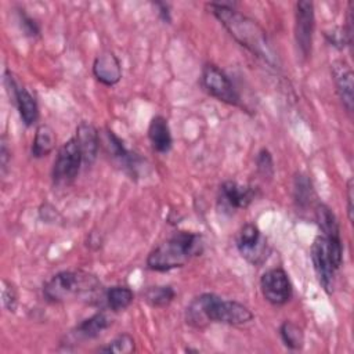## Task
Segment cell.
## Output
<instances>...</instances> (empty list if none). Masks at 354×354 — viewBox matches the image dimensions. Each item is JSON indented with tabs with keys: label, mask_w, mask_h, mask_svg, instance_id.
<instances>
[{
	"label": "cell",
	"mask_w": 354,
	"mask_h": 354,
	"mask_svg": "<svg viewBox=\"0 0 354 354\" xmlns=\"http://www.w3.org/2000/svg\"><path fill=\"white\" fill-rule=\"evenodd\" d=\"M207 6L210 12L242 47L268 65L278 66V57L271 46L267 32L254 19L243 15L227 3L213 1Z\"/></svg>",
	"instance_id": "cell-1"
},
{
	"label": "cell",
	"mask_w": 354,
	"mask_h": 354,
	"mask_svg": "<svg viewBox=\"0 0 354 354\" xmlns=\"http://www.w3.org/2000/svg\"><path fill=\"white\" fill-rule=\"evenodd\" d=\"M44 297L51 303L86 301L95 303L104 295L100 279L87 271H61L43 286Z\"/></svg>",
	"instance_id": "cell-2"
},
{
	"label": "cell",
	"mask_w": 354,
	"mask_h": 354,
	"mask_svg": "<svg viewBox=\"0 0 354 354\" xmlns=\"http://www.w3.org/2000/svg\"><path fill=\"white\" fill-rule=\"evenodd\" d=\"M202 250L203 241L199 234L178 231L148 254L147 266L153 271H169L185 266Z\"/></svg>",
	"instance_id": "cell-3"
},
{
	"label": "cell",
	"mask_w": 354,
	"mask_h": 354,
	"mask_svg": "<svg viewBox=\"0 0 354 354\" xmlns=\"http://www.w3.org/2000/svg\"><path fill=\"white\" fill-rule=\"evenodd\" d=\"M83 163L82 152L75 137L69 138L58 149L53 166V184L59 188L71 185L79 174L80 165Z\"/></svg>",
	"instance_id": "cell-4"
},
{
	"label": "cell",
	"mask_w": 354,
	"mask_h": 354,
	"mask_svg": "<svg viewBox=\"0 0 354 354\" xmlns=\"http://www.w3.org/2000/svg\"><path fill=\"white\" fill-rule=\"evenodd\" d=\"M236 248L241 256L253 266H261L268 254L270 245L267 238L261 234L257 225L245 224L236 236Z\"/></svg>",
	"instance_id": "cell-5"
},
{
	"label": "cell",
	"mask_w": 354,
	"mask_h": 354,
	"mask_svg": "<svg viewBox=\"0 0 354 354\" xmlns=\"http://www.w3.org/2000/svg\"><path fill=\"white\" fill-rule=\"evenodd\" d=\"M202 84L206 88V91L217 98L218 101H223L230 105H239L241 97L238 91L235 90L232 82L230 77L216 65L206 64L202 71Z\"/></svg>",
	"instance_id": "cell-6"
},
{
	"label": "cell",
	"mask_w": 354,
	"mask_h": 354,
	"mask_svg": "<svg viewBox=\"0 0 354 354\" xmlns=\"http://www.w3.org/2000/svg\"><path fill=\"white\" fill-rule=\"evenodd\" d=\"M315 18L314 4L311 1H297L295 11V40L303 58H308L313 47Z\"/></svg>",
	"instance_id": "cell-7"
},
{
	"label": "cell",
	"mask_w": 354,
	"mask_h": 354,
	"mask_svg": "<svg viewBox=\"0 0 354 354\" xmlns=\"http://www.w3.org/2000/svg\"><path fill=\"white\" fill-rule=\"evenodd\" d=\"M263 297L272 306L285 304L292 296V285L282 268H271L260 278Z\"/></svg>",
	"instance_id": "cell-8"
},
{
	"label": "cell",
	"mask_w": 354,
	"mask_h": 354,
	"mask_svg": "<svg viewBox=\"0 0 354 354\" xmlns=\"http://www.w3.org/2000/svg\"><path fill=\"white\" fill-rule=\"evenodd\" d=\"M311 259L321 286L325 289V292L330 293L333 290L335 272L337 268L329 256L328 242L324 235H319L314 239L311 245Z\"/></svg>",
	"instance_id": "cell-9"
},
{
	"label": "cell",
	"mask_w": 354,
	"mask_h": 354,
	"mask_svg": "<svg viewBox=\"0 0 354 354\" xmlns=\"http://www.w3.org/2000/svg\"><path fill=\"white\" fill-rule=\"evenodd\" d=\"M252 319V311L242 303L235 300H224L220 296L216 297L212 307V322L242 325Z\"/></svg>",
	"instance_id": "cell-10"
},
{
	"label": "cell",
	"mask_w": 354,
	"mask_h": 354,
	"mask_svg": "<svg viewBox=\"0 0 354 354\" xmlns=\"http://www.w3.org/2000/svg\"><path fill=\"white\" fill-rule=\"evenodd\" d=\"M330 72L342 104L347 112H351L354 102V75L350 65L346 61L337 59L330 64Z\"/></svg>",
	"instance_id": "cell-11"
},
{
	"label": "cell",
	"mask_w": 354,
	"mask_h": 354,
	"mask_svg": "<svg viewBox=\"0 0 354 354\" xmlns=\"http://www.w3.org/2000/svg\"><path fill=\"white\" fill-rule=\"evenodd\" d=\"M93 75L105 86L116 84L122 79V65L119 58L112 51H102L93 62Z\"/></svg>",
	"instance_id": "cell-12"
},
{
	"label": "cell",
	"mask_w": 354,
	"mask_h": 354,
	"mask_svg": "<svg viewBox=\"0 0 354 354\" xmlns=\"http://www.w3.org/2000/svg\"><path fill=\"white\" fill-rule=\"evenodd\" d=\"M217 295L203 293L196 296L185 310V321L192 328L201 329L212 322V306Z\"/></svg>",
	"instance_id": "cell-13"
},
{
	"label": "cell",
	"mask_w": 354,
	"mask_h": 354,
	"mask_svg": "<svg viewBox=\"0 0 354 354\" xmlns=\"http://www.w3.org/2000/svg\"><path fill=\"white\" fill-rule=\"evenodd\" d=\"M111 324H112L111 315L105 311H100V313H95L94 315L86 318L75 329H72L69 333V337L73 342L95 339L105 329H108L111 326Z\"/></svg>",
	"instance_id": "cell-14"
},
{
	"label": "cell",
	"mask_w": 354,
	"mask_h": 354,
	"mask_svg": "<svg viewBox=\"0 0 354 354\" xmlns=\"http://www.w3.org/2000/svg\"><path fill=\"white\" fill-rule=\"evenodd\" d=\"M75 138L82 152L83 163L91 165L98 153L100 148V133L98 130L88 122H82L76 127Z\"/></svg>",
	"instance_id": "cell-15"
},
{
	"label": "cell",
	"mask_w": 354,
	"mask_h": 354,
	"mask_svg": "<svg viewBox=\"0 0 354 354\" xmlns=\"http://www.w3.org/2000/svg\"><path fill=\"white\" fill-rule=\"evenodd\" d=\"M221 199L234 209H245L256 198V188L241 185L235 181H225L220 187Z\"/></svg>",
	"instance_id": "cell-16"
},
{
	"label": "cell",
	"mask_w": 354,
	"mask_h": 354,
	"mask_svg": "<svg viewBox=\"0 0 354 354\" xmlns=\"http://www.w3.org/2000/svg\"><path fill=\"white\" fill-rule=\"evenodd\" d=\"M148 138L151 141L152 148L156 152L166 153L170 151L173 140H171V133H170V127L166 118L158 115L151 119L149 127H148Z\"/></svg>",
	"instance_id": "cell-17"
},
{
	"label": "cell",
	"mask_w": 354,
	"mask_h": 354,
	"mask_svg": "<svg viewBox=\"0 0 354 354\" xmlns=\"http://www.w3.org/2000/svg\"><path fill=\"white\" fill-rule=\"evenodd\" d=\"M12 102L18 108L19 116L26 126H32L37 120L39 118L37 102L35 97L25 87L18 86Z\"/></svg>",
	"instance_id": "cell-18"
},
{
	"label": "cell",
	"mask_w": 354,
	"mask_h": 354,
	"mask_svg": "<svg viewBox=\"0 0 354 354\" xmlns=\"http://www.w3.org/2000/svg\"><path fill=\"white\" fill-rule=\"evenodd\" d=\"M55 148V133L48 124H40L36 129L33 144H32V156L44 158L53 152Z\"/></svg>",
	"instance_id": "cell-19"
},
{
	"label": "cell",
	"mask_w": 354,
	"mask_h": 354,
	"mask_svg": "<svg viewBox=\"0 0 354 354\" xmlns=\"http://www.w3.org/2000/svg\"><path fill=\"white\" fill-rule=\"evenodd\" d=\"M315 220L326 239H340L339 223L330 207L324 203H318L315 207Z\"/></svg>",
	"instance_id": "cell-20"
},
{
	"label": "cell",
	"mask_w": 354,
	"mask_h": 354,
	"mask_svg": "<svg viewBox=\"0 0 354 354\" xmlns=\"http://www.w3.org/2000/svg\"><path fill=\"white\" fill-rule=\"evenodd\" d=\"M134 299V295L127 286H112L105 292V300L108 307L118 313L126 310Z\"/></svg>",
	"instance_id": "cell-21"
},
{
	"label": "cell",
	"mask_w": 354,
	"mask_h": 354,
	"mask_svg": "<svg viewBox=\"0 0 354 354\" xmlns=\"http://www.w3.org/2000/svg\"><path fill=\"white\" fill-rule=\"evenodd\" d=\"M176 297V292L170 285L151 286L144 292V299L152 307H166Z\"/></svg>",
	"instance_id": "cell-22"
},
{
	"label": "cell",
	"mask_w": 354,
	"mask_h": 354,
	"mask_svg": "<svg viewBox=\"0 0 354 354\" xmlns=\"http://www.w3.org/2000/svg\"><path fill=\"white\" fill-rule=\"evenodd\" d=\"M279 335L283 344L290 350H300L304 344V333L301 328L292 321H285L279 326Z\"/></svg>",
	"instance_id": "cell-23"
},
{
	"label": "cell",
	"mask_w": 354,
	"mask_h": 354,
	"mask_svg": "<svg viewBox=\"0 0 354 354\" xmlns=\"http://www.w3.org/2000/svg\"><path fill=\"white\" fill-rule=\"evenodd\" d=\"M136 350V342L129 333H122L108 342L105 346L97 348L98 353H112V354H129Z\"/></svg>",
	"instance_id": "cell-24"
},
{
	"label": "cell",
	"mask_w": 354,
	"mask_h": 354,
	"mask_svg": "<svg viewBox=\"0 0 354 354\" xmlns=\"http://www.w3.org/2000/svg\"><path fill=\"white\" fill-rule=\"evenodd\" d=\"M293 195H295V201L297 202L299 206L304 207L310 203V201L313 198V185L307 176H304L301 173H297L295 176Z\"/></svg>",
	"instance_id": "cell-25"
},
{
	"label": "cell",
	"mask_w": 354,
	"mask_h": 354,
	"mask_svg": "<svg viewBox=\"0 0 354 354\" xmlns=\"http://www.w3.org/2000/svg\"><path fill=\"white\" fill-rule=\"evenodd\" d=\"M1 301H3V307L7 311L14 313L17 310L18 292H17V288L14 286V283H11L7 279L1 281Z\"/></svg>",
	"instance_id": "cell-26"
},
{
	"label": "cell",
	"mask_w": 354,
	"mask_h": 354,
	"mask_svg": "<svg viewBox=\"0 0 354 354\" xmlns=\"http://www.w3.org/2000/svg\"><path fill=\"white\" fill-rule=\"evenodd\" d=\"M256 165H257V171L259 174L266 180V178H271L274 176V160L272 156L270 153L268 149H261L257 153V159H256Z\"/></svg>",
	"instance_id": "cell-27"
},
{
	"label": "cell",
	"mask_w": 354,
	"mask_h": 354,
	"mask_svg": "<svg viewBox=\"0 0 354 354\" xmlns=\"http://www.w3.org/2000/svg\"><path fill=\"white\" fill-rule=\"evenodd\" d=\"M19 21H21V28L22 30L25 32L26 36H30V37H35L39 35L40 29L37 26V24L35 22V19H32L30 17H28L25 12L19 11Z\"/></svg>",
	"instance_id": "cell-28"
},
{
	"label": "cell",
	"mask_w": 354,
	"mask_h": 354,
	"mask_svg": "<svg viewBox=\"0 0 354 354\" xmlns=\"http://www.w3.org/2000/svg\"><path fill=\"white\" fill-rule=\"evenodd\" d=\"M353 178H350L347 181V214L350 221H353Z\"/></svg>",
	"instance_id": "cell-29"
},
{
	"label": "cell",
	"mask_w": 354,
	"mask_h": 354,
	"mask_svg": "<svg viewBox=\"0 0 354 354\" xmlns=\"http://www.w3.org/2000/svg\"><path fill=\"white\" fill-rule=\"evenodd\" d=\"M155 6L159 10V17L162 18V21L165 22H170V10H169V4L166 3H155Z\"/></svg>",
	"instance_id": "cell-30"
},
{
	"label": "cell",
	"mask_w": 354,
	"mask_h": 354,
	"mask_svg": "<svg viewBox=\"0 0 354 354\" xmlns=\"http://www.w3.org/2000/svg\"><path fill=\"white\" fill-rule=\"evenodd\" d=\"M8 158H10V152H8V149H7L6 142L3 141V142H1V149H0V159H1V170H3V173H4L6 169H7Z\"/></svg>",
	"instance_id": "cell-31"
}]
</instances>
